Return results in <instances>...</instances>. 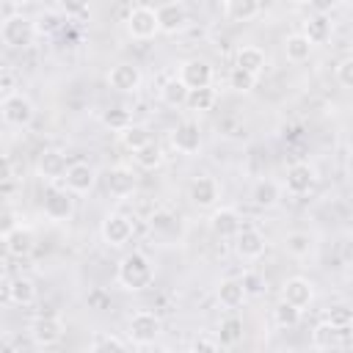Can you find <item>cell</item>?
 I'll return each instance as SVG.
<instances>
[{"instance_id": "cell-30", "label": "cell", "mask_w": 353, "mask_h": 353, "mask_svg": "<svg viewBox=\"0 0 353 353\" xmlns=\"http://www.w3.org/2000/svg\"><path fill=\"white\" fill-rule=\"evenodd\" d=\"M119 138H121V146H124V149L138 152L141 146H146V143L152 141V132H149L143 124H130L124 132H119Z\"/></svg>"}, {"instance_id": "cell-47", "label": "cell", "mask_w": 353, "mask_h": 353, "mask_svg": "<svg viewBox=\"0 0 353 353\" xmlns=\"http://www.w3.org/2000/svg\"><path fill=\"white\" fill-rule=\"evenodd\" d=\"M218 347H221L218 336H207V334H199V336L190 342V350H196V353H201V350H218Z\"/></svg>"}, {"instance_id": "cell-34", "label": "cell", "mask_w": 353, "mask_h": 353, "mask_svg": "<svg viewBox=\"0 0 353 353\" xmlns=\"http://www.w3.org/2000/svg\"><path fill=\"white\" fill-rule=\"evenodd\" d=\"M301 312H303V309H298L295 303H290V301L281 298V301L273 306V320H276V325H281V328H292V325L301 323Z\"/></svg>"}, {"instance_id": "cell-52", "label": "cell", "mask_w": 353, "mask_h": 353, "mask_svg": "<svg viewBox=\"0 0 353 353\" xmlns=\"http://www.w3.org/2000/svg\"><path fill=\"white\" fill-rule=\"evenodd\" d=\"M347 171H350V174H353V146H350V149H347Z\"/></svg>"}, {"instance_id": "cell-18", "label": "cell", "mask_w": 353, "mask_h": 353, "mask_svg": "<svg viewBox=\"0 0 353 353\" xmlns=\"http://www.w3.org/2000/svg\"><path fill=\"white\" fill-rule=\"evenodd\" d=\"M179 77L188 88H204L212 85V66L204 58H190L179 66Z\"/></svg>"}, {"instance_id": "cell-35", "label": "cell", "mask_w": 353, "mask_h": 353, "mask_svg": "<svg viewBox=\"0 0 353 353\" xmlns=\"http://www.w3.org/2000/svg\"><path fill=\"white\" fill-rule=\"evenodd\" d=\"M132 154H135V163H138L141 168H146V171H154V168L163 165V149H160L154 141H149L146 146H141V149L132 152Z\"/></svg>"}, {"instance_id": "cell-1", "label": "cell", "mask_w": 353, "mask_h": 353, "mask_svg": "<svg viewBox=\"0 0 353 353\" xmlns=\"http://www.w3.org/2000/svg\"><path fill=\"white\" fill-rule=\"evenodd\" d=\"M116 281H119L124 290H130V292H141V290L152 287V281H154V265H152L143 254L132 251V254H127V256L119 262Z\"/></svg>"}, {"instance_id": "cell-11", "label": "cell", "mask_w": 353, "mask_h": 353, "mask_svg": "<svg viewBox=\"0 0 353 353\" xmlns=\"http://www.w3.org/2000/svg\"><path fill=\"white\" fill-rule=\"evenodd\" d=\"M105 188L113 199H127L135 193L138 188V176L132 174V168L127 165H113L108 174H105Z\"/></svg>"}, {"instance_id": "cell-3", "label": "cell", "mask_w": 353, "mask_h": 353, "mask_svg": "<svg viewBox=\"0 0 353 353\" xmlns=\"http://www.w3.org/2000/svg\"><path fill=\"white\" fill-rule=\"evenodd\" d=\"M0 116H3V121L8 124V127H28L30 121H33V116H36V108H33V102L25 97V94H11V97H3V102H0Z\"/></svg>"}, {"instance_id": "cell-13", "label": "cell", "mask_w": 353, "mask_h": 353, "mask_svg": "<svg viewBox=\"0 0 353 353\" xmlns=\"http://www.w3.org/2000/svg\"><path fill=\"white\" fill-rule=\"evenodd\" d=\"M141 83H143V74H141V69L132 66V63H116V66H110V72H108V85L116 88V91H121V94L138 91Z\"/></svg>"}, {"instance_id": "cell-15", "label": "cell", "mask_w": 353, "mask_h": 353, "mask_svg": "<svg viewBox=\"0 0 353 353\" xmlns=\"http://www.w3.org/2000/svg\"><path fill=\"white\" fill-rule=\"evenodd\" d=\"M36 171H39L41 179H47V182L52 185V182H58V179L66 176L69 163H66L63 152H58V149H44V152L39 154V160H36Z\"/></svg>"}, {"instance_id": "cell-26", "label": "cell", "mask_w": 353, "mask_h": 353, "mask_svg": "<svg viewBox=\"0 0 353 353\" xmlns=\"http://www.w3.org/2000/svg\"><path fill=\"white\" fill-rule=\"evenodd\" d=\"M312 47H314V44H312L303 33H290V36L284 39V55H287V61H292V63L309 61Z\"/></svg>"}, {"instance_id": "cell-48", "label": "cell", "mask_w": 353, "mask_h": 353, "mask_svg": "<svg viewBox=\"0 0 353 353\" xmlns=\"http://www.w3.org/2000/svg\"><path fill=\"white\" fill-rule=\"evenodd\" d=\"M88 306L91 309H99V312L102 309H110V295L105 290H91L88 292Z\"/></svg>"}, {"instance_id": "cell-39", "label": "cell", "mask_w": 353, "mask_h": 353, "mask_svg": "<svg viewBox=\"0 0 353 353\" xmlns=\"http://www.w3.org/2000/svg\"><path fill=\"white\" fill-rule=\"evenodd\" d=\"M254 85H256V74H251V72H245V69H240V66H234V69L229 72V88H234V91H240V94H248Z\"/></svg>"}, {"instance_id": "cell-37", "label": "cell", "mask_w": 353, "mask_h": 353, "mask_svg": "<svg viewBox=\"0 0 353 353\" xmlns=\"http://www.w3.org/2000/svg\"><path fill=\"white\" fill-rule=\"evenodd\" d=\"M33 22H36V33L39 36H55L63 28V17L58 11H41Z\"/></svg>"}, {"instance_id": "cell-9", "label": "cell", "mask_w": 353, "mask_h": 353, "mask_svg": "<svg viewBox=\"0 0 353 353\" xmlns=\"http://www.w3.org/2000/svg\"><path fill=\"white\" fill-rule=\"evenodd\" d=\"M171 146L179 152V154H196L201 149V130L196 121L185 119L179 121L174 130H171Z\"/></svg>"}, {"instance_id": "cell-42", "label": "cell", "mask_w": 353, "mask_h": 353, "mask_svg": "<svg viewBox=\"0 0 353 353\" xmlns=\"http://www.w3.org/2000/svg\"><path fill=\"white\" fill-rule=\"evenodd\" d=\"M88 350H127V342L119 339V336H105V334H99V336L88 345Z\"/></svg>"}, {"instance_id": "cell-31", "label": "cell", "mask_w": 353, "mask_h": 353, "mask_svg": "<svg viewBox=\"0 0 353 353\" xmlns=\"http://www.w3.org/2000/svg\"><path fill=\"white\" fill-rule=\"evenodd\" d=\"M339 334H342V328H334V325L325 320V323L314 325V331H312V345L320 347V350L336 347V345H339Z\"/></svg>"}, {"instance_id": "cell-10", "label": "cell", "mask_w": 353, "mask_h": 353, "mask_svg": "<svg viewBox=\"0 0 353 353\" xmlns=\"http://www.w3.org/2000/svg\"><path fill=\"white\" fill-rule=\"evenodd\" d=\"M284 185H287V193H292V196H306V193L317 185V171H314V165H309V163H292V165L287 168Z\"/></svg>"}, {"instance_id": "cell-40", "label": "cell", "mask_w": 353, "mask_h": 353, "mask_svg": "<svg viewBox=\"0 0 353 353\" xmlns=\"http://www.w3.org/2000/svg\"><path fill=\"white\" fill-rule=\"evenodd\" d=\"M325 320L334 325V328H342V331H347L350 325H353V309L350 306H331L328 309V314H325Z\"/></svg>"}, {"instance_id": "cell-45", "label": "cell", "mask_w": 353, "mask_h": 353, "mask_svg": "<svg viewBox=\"0 0 353 353\" xmlns=\"http://www.w3.org/2000/svg\"><path fill=\"white\" fill-rule=\"evenodd\" d=\"M243 287H245V292H248V295H259V292H262V287H265V281H262V276H259V273L245 270V273H243Z\"/></svg>"}, {"instance_id": "cell-12", "label": "cell", "mask_w": 353, "mask_h": 353, "mask_svg": "<svg viewBox=\"0 0 353 353\" xmlns=\"http://www.w3.org/2000/svg\"><path fill=\"white\" fill-rule=\"evenodd\" d=\"M234 251H237V256L243 262L259 259L265 254V237H262V232L254 229V226H243L237 232V237H234Z\"/></svg>"}, {"instance_id": "cell-8", "label": "cell", "mask_w": 353, "mask_h": 353, "mask_svg": "<svg viewBox=\"0 0 353 353\" xmlns=\"http://www.w3.org/2000/svg\"><path fill=\"white\" fill-rule=\"evenodd\" d=\"M61 336H63V323L52 314H41L30 323V339L39 347H52L61 342Z\"/></svg>"}, {"instance_id": "cell-51", "label": "cell", "mask_w": 353, "mask_h": 353, "mask_svg": "<svg viewBox=\"0 0 353 353\" xmlns=\"http://www.w3.org/2000/svg\"><path fill=\"white\" fill-rule=\"evenodd\" d=\"M3 3H6V6H28L30 0H3Z\"/></svg>"}, {"instance_id": "cell-46", "label": "cell", "mask_w": 353, "mask_h": 353, "mask_svg": "<svg viewBox=\"0 0 353 353\" xmlns=\"http://www.w3.org/2000/svg\"><path fill=\"white\" fill-rule=\"evenodd\" d=\"M61 8L66 17H85L88 14V0H61Z\"/></svg>"}, {"instance_id": "cell-43", "label": "cell", "mask_w": 353, "mask_h": 353, "mask_svg": "<svg viewBox=\"0 0 353 353\" xmlns=\"http://www.w3.org/2000/svg\"><path fill=\"white\" fill-rule=\"evenodd\" d=\"M336 80L345 85V88H353V55L350 58H342L336 63Z\"/></svg>"}, {"instance_id": "cell-50", "label": "cell", "mask_w": 353, "mask_h": 353, "mask_svg": "<svg viewBox=\"0 0 353 353\" xmlns=\"http://www.w3.org/2000/svg\"><path fill=\"white\" fill-rule=\"evenodd\" d=\"M309 6L314 8V14H328L336 6V0H309Z\"/></svg>"}, {"instance_id": "cell-29", "label": "cell", "mask_w": 353, "mask_h": 353, "mask_svg": "<svg viewBox=\"0 0 353 353\" xmlns=\"http://www.w3.org/2000/svg\"><path fill=\"white\" fill-rule=\"evenodd\" d=\"M303 36H306L312 44H325V41L331 39V19H328L325 14H314L312 19H306Z\"/></svg>"}, {"instance_id": "cell-14", "label": "cell", "mask_w": 353, "mask_h": 353, "mask_svg": "<svg viewBox=\"0 0 353 353\" xmlns=\"http://www.w3.org/2000/svg\"><path fill=\"white\" fill-rule=\"evenodd\" d=\"M210 229L223 240H234L237 232L243 229V218H240V212L234 207H218L210 215Z\"/></svg>"}, {"instance_id": "cell-27", "label": "cell", "mask_w": 353, "mask_h": 353, "mask_svg": "<svg viewBox=\"0 0 353 353\" xmlns=\"http://www.w3.org/2000/svg\"><path fill=\"white\" fill-rule=\"evenodd\" d=\"M251 199H254L256 207L270 210V207L279 204V199H281V188H279L273 179H259V182L254 185V190H251Z\"/></svg>"}, {"instance_id": "cell-24", "label": "cell", "mask_w": 353, "mask_h": 353, "mask_svg": "<svg viewBox=\"0 0 353 353\" xmlns=\"http://www.w3.org/2000/svg\"><path fill=\"white\" fill-rule=\"evenodd\" d=\"M234 66H240V69H245V72H251V74H256V77H259V74L265 72V66H268V58H265V52H262L259 47L245 44V47H240V50H237Z\"/></svg>"}, {"instance_id": "cell-49", "label": "cell", "mask_w": 353, "mask_h": 353, "mask_svg": "<svg viewBox=\"0 0 353 353\" xmlns=\"http://www.w3.org/2000/svg\"><path fill=\"white\" fill-rule=\"evenodd\" d=\"M19 223H17V215H14V210L11 207H6L3 210V234H8L11 229H17Z\"/></svg>"}, {"instance_id": "cell-33", "label": "cell", "mask_w": 353, "mask_h": 353, "mask_svg": "<svg viewBox=\"0 0 353 353\" xmlns=\"http://www.w3.org/2000/svg\"><path fill=\"white\" fill-rule=\"evenodd\" d=\"M284 248H287V254L295 256V259L309 256V254H312V237H309V232H290V234L284 237Z\"/></svg>"}, {"instance_id": "cell-28", "label": "cell", "mask_w": 353, "mask_h": 353, "mask_svg": "<svg viewBox=\"0 0 353 353\" xmlns=\"http://www.w3.org/2000/svg\"><path fill=\"white\" fill-rule=\"evenodd\" d=\"M188 94L190 88L182 83V77H171L160 85V99L168 105V108H179V105H188Z\"/></svg>"}, {"instance_id": "cell-7", "label": "cell", "mask_w": 353, "mask_h": 353, "mask_svg": "<svg viewBox=\"0 0 353 353\" xmlns=\"http://www.w3.org/2000/svg\"><path fill=\"white\" fill-rule=\"evenodd\" d=\"M102 240L108 243V245H113V248H121V245H127L130 240H132V221L124 215V212H110L105 221H102Z\"/></svg>"}, {"instance_id": "cell-16", "label": "cell", "mask_w": 353, "mask_h": 353, "mask_svg": "<svg viewBox=\"0 0 353 353\" xmlns=\"http://www.w3.org/2000/svg\"><path fill=\"white\" fill-rule=\"evenodd\" d=\"M3 298L8 303L17 306H30L36 301V284L28 276H17V279H3Z\"/></svg>"}, {"instance_id": "cell-4", "label": "cell", "mask_w": 353, "mask_h": 353, "mask_svg": "<svg viewBox=\"0 0 353 353\" xmlns=\"http://www.w3.org/2000/svg\"><path fill=\"white\" fill-rule=\"evenodd\" d=\"M41 212H44V218H50V221H55V223H61V221H69L72 215H74V199H72V190L66 188H50L47 193H44V199H41Z\"/></svg>"}, {"instance_id": "cell-23", "label": "cell", "mask_w": 353, "mask_h": 353, "mask_svg": "<svg viewBox=\"0 0 353 353\" xmlns=\"http://www.w3.org/2000/svg\"><path fill=\"white\" fill-rule=\"evenodd\" d=\"M259 11H262V0H223V14L232 22H248L259 17Z\"/></svg>"}, {"instance_id": "cell-22", "label": "cell", "mask_w": 353, "mask_h": 353, "mask_svg": "<svg viewBox=\"0 0 353 353\" xmlns=\"http://www.w3.org/2000/svg\"><path fill=\"white\" fill-rule=\"evenodd\" d=\"M3 245H6V254H8V256L22 259V256H28V254L33 251V232L19 223V226L11 229L8 234H3Z\"/></svg>"}, {"instance_id": "cell-20", "label": "cell", "mask_w": 353, "mask_h": 353, "mask_svg": "<svg viewBox=\"0 0 353 353\" xmlns=\"http://www.w3.org/2000/svg\"><path fill=\"white\" fill-rule=\"evenodd\" d=\"M281 298L290 301V303H295L298 309H306L314 301V284L309 279H303V276H292V279L284 281Z\"/></svg>"}, {"instance_id": "cell-41", "label": "cell", "mask_w": 353, "mask_h": 353, "mask_svg": "<svg viewBox=\"0 0 353 353\" xmlns=\"http://www.w3.org/2000/svg\"><path fill=\"white\" fill-rule=\"evenodd\" d=\"M149 226H152L154 232H174V229H176V218H174L168 210H157V212H152Z\"/></svg>"}, {"instance_id": "cell-36", "label": "cell", "mask_w": 353, "mask_h": 353, "mask_svg": "<svg viewBox=\"0 0 353 353\" xmlns=\"http://www.w3.org/2000/svg\"><path fill=\"white\" fill-rule=\"evenodd\" d=\"M240 339H243V320L240 317H226L221 323V331H218L221 347H234Z\"/></svg>"}, {"instance_id": "cell-32", "label": "cell", "mask_w": 353, "mask_h": 353, "mask_svg": "<svg viewBox=\"0 0 353 353\" xmlns=\"http://www.w3.org/2000/svg\"><path fill=\"white\" fill-rule=\"evenodd\" d=\"M215 99H218V94H215V88H212V85L190 88V94H188V108H190V110H196V113H204V110H212Z\"/></svg>"}, {"instance_id": "cell-21", "label": "cell", "mask_w": 353, "mask_h": 353, "mask_svg": "<svg viewBox=\"0 0 353 353\" xmlns=\"http://www.w3.org/2000/svg\"><path fill=\"white\" fill-rule=\"evenodd\" d=\"M218 182L212 179V176H196L193 182H190V188H188V196H190V201L199 207V210H210V207H215V201H218Z\"/></svg>"}, {"instance_id": "cell-17", "label": "cell", "mask_w": 353, "mask_h": 353, "mask_svg": "<svg viewBox=\"0 0 353 353\" xmlns=\"http://www.w3.org/2000/svg\"><path fill=\"white\" fill-rule=\"evenodd\" d=\"M63 182H66V188H69L72 193H77V196L91 193L94 185H97V168L88 165V163H72L69 171H66V176H63Z\"/></svg>"}, {"instance_id": "cell-38", "label": "cell", "mask_w": 353, "mask_h": 353, "mask_svg": "<svg viewBox=\"0 0 353 353\" xmlns=\"http://www.w3.org/2000/svg\"><path fill=\"white\" fill-rule=\"evenodd\" d=\"M102 124L110 127L113 132H124V130L132 124V116H130V110H124V108H110V110L102 113Z\"/></svg>"}, {"instance_id": "cell-5", "label": "cell", "mask_w": 353, "mask_h": 353, "mask_svg": "<svg viewBox=\"0 0 353 353\" xmlns=\"http://www.w3.org/2000/svg\"><path fill=\"white\" fill-rule=\"evenodd\" d=\"M127 33L138 41H149L160 33V22H157V11L149 6H138L130 11L127 17Z\"/></svg>"}, {"instance_id": "cell-25", "label": "cell", "mask_w": 353, "mask_h": 353, "mask_svg": "<svg viewBox=\"0 0 353 353\" xmlns=\"http://www.w3.org/2000/svg\"><path fill=\"white\" fill-rule=\"evenodd\" d=\"M245 298H248V292L243 287V279H223L218 284V301H221V306L237 309V306H243Z\"/></svg>"}, {"instance_id": "cell-6", "label": "cell", "mask_w": 353, "mask_h": 353, "mask_svg": "<svg viewBox=\"0 0 353 353\" xmlns=\"http://www.w3.org/2000/svg\"><path fill=\"white\" fill-rule=\"evenodd\" d=\"M163 331V323L154 312H135L130 317V342L132 345H152Z\"/></svg>"}, {"instance_id": "cell-44", "label": "cell", "mask_w": 353, "mask_h": 353, "mask_svg": "<svg viewBox=\"0 0 353 353\" xmlns=\"http://www.w3.org/2000/svg\"><path fill=\"white\" fill-rule=\"evenodd\" d=\"M11 94H17V77L8 66H3L0 69V97H11Z\"/></svg>"}, {"instance_id": "cell-2", "label": "cell", "mask_w": 353, "mask_h": 353, "mask_svg": "<svg viewBox=\"0 0 353 353\" xmlns=\"http://www.w3.org/2000/svg\"><path fill=\"white\" fill-rule=\"evenodd\" d=\"M36 36H39V33H36V22L28 19V17H22V14H11V17H6L3 25H0V39H3V44L11 47V50H25V47H30Z\"/></svg>"}, {"instance_id": "cell-19", "label": "cell", "mask_w": 353, "mask_h": 353, "mask_svg": "<svg viewBox=\"0 0 353 353\" xmlns=\"http://www.w3.org/2000/svg\"><path fill=\"white\" fill-rule=\"evenodd\" d=\"M157 22H160V30H163V33H179V30H185V25H188V8H185L179 0L163 3V6L157 8Z\"/></svg>"}]
</instances>
